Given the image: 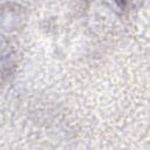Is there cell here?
I'll return each instance as SVG.
<instances>
[{
    "label": "cell",
    "mask_w": 150,
    "mask_h": 150,
    "mask_svg": "<svg viewBox=\"0 0 150 150\" xmlns=\"http://www.w3.org/2000/svg\"><path fill=\"white\" fill-rule=\"evenodd\" d=\"M23 22L25 15L19 7L12 5L0 7V76L9 75L16 64Z\"/></svg>",
    "instance_id": "obj_1"
}]
</instances>
